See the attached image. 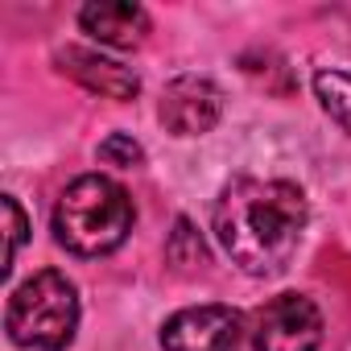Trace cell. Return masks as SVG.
I'll return each instance as SVG.
<instances>
[{
    "mask_svg": "<svg viewBox=\"0 0 351 351\" xmlns=\"http://www.w3.org/2000/svg\"><path fill=\"white\" fill-rule=\"evenodd\" d=\"M252 347L256 351H318L322 347V310L306 293H277L256 314Z\"/></svg>",
    "mask_w": 351,
    "mask_h": 351,
    "instance_id": "277c9868",
    "label": "cell"
},
{
    "mask_svg": "<svg viewBox=\"0 0 351 351\" xmlns=\"http://www.w3.org/2000/svg\"><path fill=\"white\" fill-rule=\"evenodd\" d=\"M5 265H0V277H9L13 273V265H17V252H21V244L29 240V219H25V211H21V203L13 199V195H5Z\"/></svg>",
    "mask_w": 351,
    "mask_h": 351,
    "instance_id": "30bf717a",
    "label": "cell"
},
{
    "mask_svg": "<svg viewBox=\"0 0 351 351\" xmlns=\"http://www.w3.org/2000/svg\"><path fill=\"white\" fill-rule=\"evenodd\" d=\"M165 256L178 265V269H195V265H207V252H203V240L195 236V228L186 219H178V228H173V240L165 248Z\"/></svg>",
    "mask_w": 351,
    "mask_h": 351,
    "instance_id": "8fae6325",
    "label": "cell"
},
{
    "mask_svg": "<svg viewBox=\"0 0 351 351\" xmlns=\"http://www.w3.org/2000/svg\"><path fill=\"white\" fill-rule=\"evenodd\" d=\"M157 116H161L165 132H173V136H203L223 116V91L203 75H182L161 91Z\"/></svg>",
    "mask_w": 351,
    "mask_h": 351,
    "instance_id": "8992f818",
    "label": "cell"
},
{
    "mask_svg": "<svg viewBox=\"0 0 351 351\" xmlns=\"http://www.w3.org/2000/svg\"><path fill=\"white\" fill-rule=\"evenodd\" d=\"M244 335V322L232 306H186L169 314L161 326V347L165 351H236Z\"/></svg>",
    "mask_w": 351,
    "mask_h": 351,
    "instance_id": "5b68a950",
    "label": "cell"
},
{
    "mask_svg": "<svg viewBox=\"0 0 351 351\" xmlns=\"http://www.w3.org/2000/svg\"><path fill=\"white\" fill-rule=\"evenodd\" d=\"M314 95H318L322 112L351 136V71H318Z\"/></svg>",
    "mask_w": 351,
    "mask_h": 351,
    "instance_id": "9c48e42d",
    "label": "cell"
},
{
    "mask_svg": "<svg viewBox=\"0 0 351 351\" xmlns=\"http://www.w3.org/2000/svg\"><path fill=\"white\" fill-rule=\"evenodd\" d=\"M132 199L120 182L104 173L75 178L54 207V240L75 256H108L132 232Z\"/></svg>",
    "mask_w": 351,
    "mask_h": 351,
    "instance_id": "7a4b0ae2",
    "label": "cell"
},
{
    "mask_svg": "<svg viewBox=\"0 0 351 351\" xmlns=\"http://www.w3.org/2000/svg\"><path fill=\"white\" fill-rule=\"evenodd\" d=\"M79 29L91 34L99 46L136 50V46H145L153 21L141 5H128V0H95V5L79 9Z\"/></svg>",
    "mask_w": 351,
    "mask_h": 351,
    "instance_id": "ba28073f",
    "label": "cell"
},
{
    "mask_svg": "<svg viewBox=\"0 0 351 351\" xmlns=\"http://www.w3.org/2000/svg\"><path fill=\"white\" fill-rule=\"evenodd\" d=\"M54 62H58V71H62L66 79H75L79 87H87V91H95V95H104V99L128 104V99L141 95V75H136L132 66H120L116 58L95 54V50L66 46V50L54 54Z\"/></svg>",
    "mask_w": 351,
    "mask_h": 351,
    "instance_id": "52a82bcc",
    "label": "cell"
},
{
    "mask_svg": "<svg viewBox=\"0 0 351 351\" xmlns=\"http://www.w3.org/2000/svg\"><path fill=\"white\" fill-rule=\"evenodd\" d=\"M5 330L25 351H62L79 330V289L66 273L42 269L13 289L5 306Z\"/></svg>",
    "mask_w": 351,
    "mask_h": 351,
    "instance_id": "3957f363",
    "label": "cell"
},
{
    "mask_svg": "<svg viewBox=\"0 0 351 351\" xmlns=\"http://www.w3.org/2000/svg\"><path fill=\"white\" fill-rule=\"evenodd\" d=\"M99 157H104L108 165H120V169H136V165L145 161V149H141L132 136H124V132H112V136L99 145Z\"/></svg>",
    "mask_w": 351,
    "mask_h": 351,
    "instance_id": "7c38bea8",
    "label": "cell"
},
{
    "mask_svg": "<svg viewBox=\"0 0 351 351\" xmlns=\"http://www.w3.org/2000/svg\"><path fill=\"white\" fill-rule=\"evenodd\" d=\"M310 207L285 178H232L215 199V240L248 277H277L293 261Z\"/></svg>",
    "mask_w": 351,
    "mask_h": 351,
    "instance_id": "6da1fadb",
    "label": "cell"
}]
</instances>
